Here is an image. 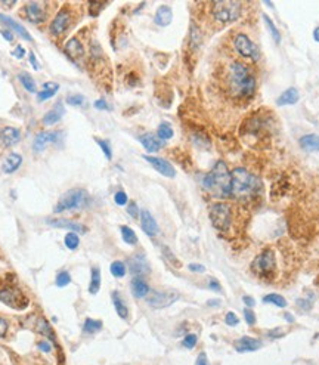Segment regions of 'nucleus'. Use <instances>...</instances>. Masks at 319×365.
Listing matches in <instances>:
<instances>
[{
  "label": "nucleus",
  "mask_w": 319,
  "mask_h": 365,
  "mask_svg": "<svg viewBox=\"0 0 319 365\" xmlns=\"http://www.w3.org/2000/svg\"><path fill=\"white\" fill-rule=\"evenodd\" d=\"M228 90L235 98H250L256 90V80L250 70L242 62H232L228 68Z\"/></svg>",
  "instance_id": "nucleus-1"
},
{
  "label": "nucleus",
  "mask_w": 319,
  "mask_h": 365,
  "mask_svg": "<svg viewBox=\"0 0 319 365\" xmlns=\"http://www.w3.org/2000/svg\"><path fill=\"white\" fill-rule=\"evenodd\" d=\"M231 176H232L231 195H234L238 200H244V201L252 200L262 190L260 179L242 167L234 169Z\"/></svg>",
  "instance_id": "nucleus-2"
},
{
  "label": "nucleus",
  "mask_w": 319,
  "mask_h": 365,
  "mask_svg": "<svg viewBox=\"0 0 319 365\" xmlns=\"http://www.w3.org/2000/svg\"><path fill=\"white\" fill-rule=\"evenodd\" d=\"M204 188L213 195L225 198L231 195L232 191V176L223 161H218L211 172L202 180Z\"/></svg>",
  "instance_id": "nucleus-3"
},
{
  "label": "nucleus",
  "mask_w": 319,
  "mask_h": 365,
  "mask_svg": "<svg viewBox=\"0 0 319 365\" xmlns=\"http://www.w3.org/2000/svg\"><path fill=\"white\" fill-rule=\"evenodd\" d=\"M241 2H231V0H220L211 3V15L216 21L222 24H229L241 17Z\"/></svg>",
  "instance_id": "nucleus-4"
},
{
  "label": "nucleus",
  "mask_w": 319,
  "mask_h": 365,
  "mask_svg": "<svg viewBox=\"0 0 319 365\" xmlns=\"http://www.w3.org/2000/svg\"><path fill=\"white\" fill-rule=\"evenodd\" d=\"M87 200H89V195L84 190H80V188L69 190L59 198L58 204L55 206V211L62 213L67 210L83 209L87 204Z\"/></svg>",
  "instance_id": "nucleus-5"
},
{
  "label": "nucleus",
  "mask_w": 319,
  "mask_h": 365,
  "mask_svg": "<svg viewBox=\"0 0 319 365\" xmlns=\"http://www.w3.org/2000/svg\"><path fill=\"white\" fill-rule=\"evenodd\" d=\"M211 224L219 231H228L232 225V211L231 207L225 203H216L210 207Z\"/></svg>",
  "instance_id": "nucleus-6"
},
{
  "label": "nucleus",
  "mask_w": 319,
  "mask_h": 365,
  "mask_svg": "<svg viewBox=\"0 0 319 365\" xmlns=\"http://www.w3.org/2000/svg\"><path fill=\"white\" fill-rule=\"evenodd\" d=\"M0 302L14 309H25L28 306V299L22 295V291L2 282H0Z\"/></svg>",
  "instance_id": "nucleus-7"
},
{
  "label": "nucleus",
  "mask_w": 319,
  "mask_h": 365,
  "mask_svg": "<svg viewBox=\"0 0 319 365\" xmlns=\"http://www.w3.org/2000/svg\"><path fill=\"white\" fill-rule=\"evenodd\" d=\"M234 48L235 51L245 59H253L257 61L260 58V52L257 49V46L247 37L245 34L239 33L234 37Z\"/></svg>",
  "instance_id": "nucleus-8"
},
{
  "label": "nucleus",
  "mask_w": 319,
  "mask_h": 365,
  "mask_svg": "<svg viewBox=\"0 0 319 365\" xmlns=\"http://www.w3.org/2000/svg\"><path fill=\"white\" fill-rule=\"evenodd\" d=\"M275 265H276V261H275V253L273 250H265L262 251L259 256L253 261L252 263V269L262 275V277H266L269 274H272L275 271Z\"/></svg>",
  "instance_id": "nucleus-9"
},
{
  "label": "nucleus",
  "mask_w": 319,
  "mask_h": 365,
  "mask_svg": "<svg viewBox=\"0 0 319 365\" xmlns=\"http://www.w3.org/2000/svg\"><path fill=\"white\" fill-rule=\"evenodd\" d=\"M177 299H179V295L177 293H161V291H152V293H148L147 296V303L154 308V309H163L167 308L170 305H173Z\"/></svg>",
  "instance_id": "nucleus-10"
},
{
  "label": "nucleus",
  "mask_w": 319,
  "mask_h": 365,
  "mask_svg": "<svg viewBox=\"0 0 319 365\" xmlns=\"http://www.w3.org/2000/svg\"><path fill=\"white\" fill-rule=\"evenodd\" d=\"M25 15L28 21L33 24H40L46 19V11H45V3L40 2H28L25 5Z\"/></svg>",
  "instance_id": "nucleus-11"
},
{
  "label": "nucleus",
  "mask_w": 319,
  "mask_h": 365,
  "mask_svg": "<svg viewBox=\"0 0 319 365\" xmlns=\"http://www.w3.org/2000/svg\"><path fill=\"white\" fill-rule=\"evenodd\" d=\"M69 22H71L69 12H68L67 9H62V11L58 12V15H56V17L53 18V21L50 22L49 30H50V33H52L53 35H61V34L68 28Z\"/></svg>",
  "instance_id": "nucleus-12"
},
{
  "label": "nucleus",
  "mask_w": 319,
  "mask_h": 365,
  "mask_svg": "<svg viewBox=\"0 0 319 365\" xmlns=\"http://www.w3.org/2000/svg\"><path fill=\"white\" fill-rule=\"evenodd\" d=\"M160 174L166 176V177H174L176 176V170L174 167L164 158H160V157H151V156H145L144 157Z\"/></svg>",
  "instance_id": "nucleus-13"
},
{
  "label": "nucleus",
  "mask_w": 319,
  "mask_h": 365,
  "mask_svg": "<svg viewBox=\"0 0 319 365\" xmlns=\"http://www.w3.org/2000/svg\"><path fill=\"white\" fill-rule=\"evenodd\" d=\"M56 139H58V133L56 132H40L37 136L34 138L33 150L35 153H42V151H45V148L48 147L49 143L56 142Z\"/></svg>",
  "instance_id": "nucleus-14"
},
{
  "label": "nucleus",
  "mask_w": 319,
  "mask_h": 365,
  "mask_svg": "<svg viewBox=\"0 0 319 365\" xmlns=\"http://www.w3.org/2000/svg\"><path fill=\"white\" fill-rule=\"evenodd\" d=\"M129 269L133 275L140 277V275H145L150 272V263L145 259V256H142V254H136L129 261Z\"/></svg>",
  "instance_id": "nucleus-15"
},
{
  "label": "nucleus",
  "mask_w": 319,
  "mask_h": 365,
  "mask_svg": "<svg viewBox=\"0 0 319 365\" xmlns=\"http://www.w3.org/2000/svg\"><path fill=\"white\" fill-rule=\"evenodd\" d=\"M140 226L144 229V232L148 237H154L158 232V225L155 222V219L148 210H142L140 211Z\"/></svg>",
  "instance_id": "nucleus-16"
},
{
  "label": "nucleus",
  "mask_w": 319,
  "mask_h": 365,
  "mask_svg": "<svg viewBox=\"0 0 319 365\" xmlns=\"http://www.w3.org/2000/svg\"><path fill=\"white\" fill-rule=\"evenodd\" d=\"M48 224H49L50 226H55V228L69 229L71 232H80V234H84V232L87 231L86 226H83L82 224L71 222V221H67V219H49Z\"/></svg>",
  "instance_id": "nucleus-17"
},
{
  "label": "nucleus",
  "mask_w": 319,
  "mask_h": 365,
  "mask_svg": "<svg viewBox=\"0 0 319 365\" xmlns=\"http://www.w3.org/2000/svg\"><path fill=\"white\" fill-rule=\"evenodd\" d=\"M21 139V132L17 127H3L0 130V140L5 147H14Z\"/></svg>",
  "instance_id": "nucleus-18"
},
{
  "label": "nucleus",
  "mask_w": 319,
  "mask_h": 365,
  "mask_svg": "<svg viewBox=\"0 0 319 365\" xmlns=\"http://www.w3.org/2000/svg\"><path fill=\"white\" fill-rule=\"evenodd\" d=\"M262 348V342L253 337H242L239 340H236L235 343V349L236 352L242 353V352H254L259 350Z\"/></svg>",
  "instance_id": "nucleus-19"
},
{
  "label": "nucleus",
  "mask_w": 319,
  "mask_h": 365,
  "mask_svg": "<svg viewBox=\"0 0 319 365\" xmlns=\"http://www.w3.org/2000/svg\"><path fill=\"white\" fill-rule=\"evenodd\" d=\"M65 53L73 59V61H77L80 58H83L84 55V49H83V45L80 43L79 39H69L67 43H65Z\"/></svg>",
  "instance_id": "nucleus-20"
},
{
  "label": "nucleus",
  "mask_w": 319,
  "mask_h": 365,
  "mask_svg": "<svg viewBox=\"0 0 319 365\" xmlns=\"http://www.w3.org/2000/svg\"><path fill=\"white\" fill-rule=\"evenodd\" d=\"M139 140H140L142 145H144V148L148 153H155V151H158L163 147V145H164V142L160 140L158 136H155L152 133H145L144 136H140Z\"/></svg>",
  "instance_id": "nucleus-21"
},
{
  "label": "nucleus",
  "mask_w": 319,
  "mask_h": 365,
  "mask_svg": "<svg viewBox=\"0 0 319 365\" xmlns=\"http://www.w3.org/2000/svg\"><path fill=\"white\" fill-rule=\"evenodd\" d=\"M0 21H2L8 28H11V30H14L17 34H19L22 39H25V40H28V42H31V35L28 34V31L21 25V24H18L17 21H14L11 17H8V15H3V14H0Z\"/></svg>",
  "instance_id": "nucleus-22"
},
{
  "label": "nucleus",
  "mask_w": 319,
  "mask_h": 365,
  "mask_svg": "<svg viewBox=\"0 0 319 365\" xmlns=\"http://www.w3.org/2000/svg\"><path fill=\"white\" fill-rule=\"evenodd\" d=\"M64 113H65L64 105H62V104H58V105H55V106L50 109V111H48V113L45 114L43 123H45L46 126H52V124L58 123V122L64 117Z\"/></svg>",
  "instance_id": "nucleus-23"
},
{
  "label": "nucleus",
  "mask_w": 319,
  "mask_h": 365,
  "mask_svg": "<svg viewBox=\"0 0 319 365\" xmlns=\"http://www.w3.org/2000/svg\"><path fill=\"white\" fill-rule=\"evenodd\" d=\"M21 164H22V157L19 154H17V153H12L5 158L2 169H3L5 173H14V172H17L19 169Z\"/></svg>",
  "instance_id": "nucleus-24"
},
{
  "label": "nucleus",
  "mask_w": 319,
  "mask_h": 365,
  "mask_svg": "<svg viewBox=\"0 0 319 365\" xmlns=\"http://www.w3.org/2000/svg\"><path fill=\"white\" fill-rule=\"evenodd\" d=\"M300 147L304 151L315 153L319 151V136L318 135H306L300 139Z\"/></svg>",
  "instance_id": "nucleus-25"
},
{
  "label": "nucleus",
  "mask_w": 319,
  "mask_h": 365,
  "mask_svg": "<svg viewBox=\"0 0 319 365\" xmlns=\"http://www.w3.org/2000/svg\"><path fill=\"white\" fill-rule=\"evenodd\" d=\"M299 98L300 96H299L297 89L290 87V89H287L284 93H281V96L276 99V104L278 105H294V104H297Z\"/></svg>",
  "instance_id": "nucleus-26"
},
{
  "label": "nucleus",
  "mask_w": 319,
  "mask_h": 365,
  "mask_svg": "<svg viewBox=\"0 0 319 365\" xmlns=\"http://www.w3.org/2000/svg\"><path fill=\"white\" fill-rule=\"evenodd\" d=\"M173 19V12L168 6H160L155 14V24L160 27H167Z\"/></svg>",
  "instance_id": "nucleus-27"
},
{
  "label": "nucleus",
  "mask_w": 319,
  "mask_h": 365,
  "mask_svg": "<svg viewBox=\"0 0 319 365\" xmlns=\"http://www.w3.org/2000/svg\"><path fill=\"white\" fill-rule=\"evenodd\" d=\"M132 291H133L134 297L142 299V297H147V296H148V293H150V287H148V284H147L144 279L134 278V279L132 281Z\"/></svg>",
  "instance_id": "nucleus-28"
},
{
  "label": "nucleus",
  "mask_w": 319,
  "mask_h": 365,
  "mask_svg": "<svg viewBox=\"0 0 319 365\" xmlns=\"http://www.w3.org/2000/svg\"><path fill=\"white\" fill-rule=\"evenodd\" d=\"M35 330H37V333H40V334H43L45 337H48L55 346L58 345L56 337H55L53 330H52V327L49 325V322H48L45 318H40V319L37 321V325H35Z\"/></svg>",
  "instance_id": "nucleus-29"
},
{
  "label": "nucleus",
  "mask_w": 319,
  "mask_h": 365,
  "mask_svg": "<svg viewBox=\"0 0 319 365\" xmlns=\"http://www.w3.org/2000/svg\"><path fill=\"white\" fill-rule=\"evenodd\" d=\"M58 89H59V86H58L56 83H53V82H46V83H43V89L37 93V99H39L40 102L48 101V99H50L52 96H55V93L58 92Z\"/></svg>",
  "instance_id": "nucleus-30"
},
{
  "label": "nucleus",
  "mask_w": 319,
  "mask_h": 365,
  "mask_svg": "<svg viewBox=\"0 0 319 365\" xmlns=\"http://www.w3.org/2000/svg\"><path fill=\"white\" fill-rule=\"evenodd\" d=\"M113 303H114V308H116V312L118 313V316L121 319H127L129 318V309H127L124 300L120 297V295L117 293V291H114V293H113Z\"/></svg>",
  "instance_id": "nucleus-31"
},
{
  "label": "nucleus",
  "mask_w": 319,
  "mask_h": 365,
  "mask_svg": "<svg viewBox=\"0 0 319 365\" xmlns=\"http://www.w3.org/2000/svg\"><path fill=\"white\" fill-rule=\"evenodd\" d=\"M101 288V271L98 266L92 268L90 272V284H89V293L90 295H96Z\"/></svg>",
  "instance_id": "nucleus-32"
},
{
  "label": "nucleus",
  "mask_w": 319,
  "mask_h": 365,
  "mask_svg": "<svg viewBox=\"0 0 319 365\" xmlns=\"http://www.w3.org/2000/svg\"><path fill=\"white\" fill-rule=\"evenodd\" d=\"M18 79H19L21 85L25 87L27 92L37 93V89H35V83H34V80H33V77L30 74H27V72H21V74L18 76Z\"/></svg>",
  "instance_id": "nucleus-33"
},
{
  "label": "nucleus",
  "mask_w": 319,
  "mask_h": 365,
  "mask_svg": "<svg viewBox=\"0 0 319 365\" xmlns=\"http://www.w3.org/2000/svg\"><path fill=\"white\" fill-rule=\"evenodd\" d=\"M102 328V322L101 321H96V319H92V318H87L84 321V325H83V330L84 333L87 334H93V333H98L99 330Z\"/></svg>",
  "instance_id": "nucleus-34"
},
{
  "label": "nucleus",
  "mask_w": 319,
  "mask_h": 365,
  "mask_svg": "<svg viewBox=\"0 0 319 365\" xmlns=\"http://www.w3.org/2000/svg\"><path fill=\"white\" fill-rule=\"evenodd\" d=\"M157 136L160 140H167V139H171L173 138V129L168 123H161L158 126V130H157Z\"/></svg>",
  "instance_id": "nucleus-35"
},
{
  "label": "nucleus",
  "mask_w": 319,
  "mask_h": 365,
  "mask_svg": "<svg viewBox=\"0 0 319 365\" xmlns=\"http://www.w3.org/2000/svg\"><path fill=\"white\" fill-rule=\"evenodd\" d=\"M263 302L265 303H272L278 308H285L287 306V300L284 299L281 295H268L263 297Z\"/></svg>",
  "instance_id": "nucleus-36"
},
{
  "label": "nucleus",
  "mask_w": 319,
  "mask_h": 365,
  "mask_svg": "<svg viewBox=\"0 0 319 365\" xmlns=\"http://www.w3.org/2000/svg\"><path fill=\"white\" fill-rule=\"evenodd\" d=\"M64 243H65L67 248L76 250L79 247V244H80V238H79V235L76 232H68L65 235V238H64Z\"/></svg>",
  "instance_id": "nucleus-37"
},
{
  "label": "nucleus",
  "mask_w": 319,
  "mask_h": 365,
  "mask_svg": "<svg viewBox=\"0 0 319 365\" xmlns=\"http://www.w3.org/2000/svg\"><path fill=\"white\" fill-rule=\"evenodd\" d=\"M263 19H265L266 27L269 28V31H270V34H272L273 40H275L276 43H281V34H279V30L276 28V25L272 22V19H270L266 14H263Z\"/></svg>",
  "instance_id": "nucleus-38"
},
{
  "label": "nucleus",
  "mask_w": 319,
  "mask_h": 365,
  "mask_svg": "<svg viewBox=\"0 0 319 365\" xmlns=\"http://www.w3.org/2000/svg\"><path fill=\"white\" fill-rule=\"evenodd\" d=\"M121 237H123L124 243H127L130 245L137 243V237H136L134 231L132 228H129V226H121Z\"/></svg>",
  "instance_id": "nucleus-39"
},
{
  "label": "nucleus",
  "mask_w": 319,
  "mask_h": 365,
  "mask_svg": "<svg viewBox=\"0 0 319 365\" xmlns=\"http://www.w3.org/2000/svg\"><path fill=\"white\" fill-rule=\"evenodd\" d=\"M110 271H111V274H113L116 278H121V277L126 275V265H124L123 262H120V261H116V262L111 263Z\"/></svg>",
  "instance_id": "nucleus-40"
},
{
  "label": "nucleus",
  "mask_w": 319,
  "mask_h": 365,
  "mask_svg": "<svg viewBox=\"0 0 319 365\" xmlns=\"http://www.w3.org/2000/svg\"><path fill=\"white\" fill-rule=\"evenodd\" d=\"M96 143L101 147V150L103 151V154H105V157L108 158V160H111L113 158V151H111V147H110V143L106 142V140H103V139H98L96 138Z\"/></svg>",
  "instance_id": "nucleus-41"
},
{
  "label": "nucleus",
  "mask_w": 319,
  "mask_h": 365,
  "mask_svg": "<svg viewBox=\"0 0 319 365\" xmlns=\"http://www.w3.org/2000/svg\"><path fill=\"white\" fill-rule=\"evenodd\" d=\"M71 282V277L67 271H61L58 275H56V285L58 287H65Z\"/></svg>",
  "instance_id": "nucleus-42"
},
{
  "label": "nucleus",
  "mask_w": 319,
  "mask_h": 365,
  "mask_svg": "<svg viewBox=\"0 0 319 365\" xmlns=\"http://www.w3.org/2000/svg\"><path fill=\"white\" fill-rule=\"evenodd\" d=\"M67 102H68L69 105L77 106V105H82V104L84 102V96L80 95V93H77V95H71V96L67 98Z\"/></svg>",
  "instance_id": "nucleus-43"
},
{
  "label": "nucleus",
  "mask_w": 319,
  "mask_h": 365,
  "mask_svg": "<svg viewBox=\"0 0 319 365\" xmlns=\"http://www.w3.org/2000/svg\"><path fill=\"white\" fill-rule=\"evenodd\" d=\"M197 340H198V337L195 336V334H188L185 339H184V342H182V345L186 348V349H192V348H195V345H197Z\"/></svg>",
  "instance_id": "nucleus-44"
},
{
  "label": "nucleus",
  "mask_w": 319,
  "mask_h": 365,
  "mask_svg": "<svg viewBox=\"0 0 319 365\" xmlns=\"http://www.w3.org/2000/svg\"><path fill=\"white\" fill-rule=\"evenodd\" d=\"M105 5H106V3H102V2H90V3H89V6H90V15L96 17V15L105 8Z\"/></svg>",
  "instance_id": "nucleus-45"
},
{
  "label": "nucleus",
  "mask_w": 319,
  "mask_h": 365,
  "mask_svg": "<svg viewBox=\"0 0 319 365\" xmlns=\"http://www.w3.org/2000/svg\"><path fill=\"white\" fill-rule=\"evenodd\" d=\"M244 316H245V321H247L248 325H254L256 324V315L250 308L244 309Z\"/></svg>",
  "instance_id": "nucleus-46"
},
{
  "label": "nucleus",
  "mask_w": 319,
  "mask_h": 365,
  "mask_svg": "<svg viewBox=\"0 0 319 365\" xmlns=\"http://www.w3.org/2000/svg\"><path fill=\"white\" fill-rule=\"evenodd\" d=\"M225 322H226V325H229V327H235V325L239 322V319H238V316H236L234 312H228L226 316H225Z\"/></svg>",
  "instance_id": "nucleus-47"
},
{
  "label": "nucleus",
  "mask_w": 319,
  "mask_h": 365,
  "mask_svg": "<svg viewBox=\"0 0 319 365\" xmlns=\"http://www.w3.org/2000/svg\"><path fill=\"white\" fill-rule=\"evenodd\" d=\"M114 200H116V203L118 204V206H124V204H127V194L126 192H123V191H118L116 195H114Z\"/></svg>",
  "instance_id": "nucleus-48"
},
{
  "label": "nucleus",
  "mask_w": 319,
  "mask_h": 365,
  "mask_svg": "<svg viewBox=\"0 0 319 365\" xmlns=\"http://www.w3.org/2000/svg\"><path fill=\"white\" fill-rule=\"evenodd\" d=\"M8 333V321L0 318V337H5Z\"/></svg>",
  "instance_id": "nucleus-49"
},
{
  "label": "nucleus",
  "mask_w": 319,
  "mask_h": 365,
  "mask_svg": "<svg viewBox=\"0 0 319 365\" xmlns=\"http://www.w3.org/2000/svg\"><path fill=\"white\" fill-rule=\"evenodd\" d=\"M37 348H39V349H40L42 352H45V353H49V352L52 350V346H50V343H49L48 340H43V342H39Z\"/></svg>",
  "instance_id": "nucleus-50"
},
{
  "label": "nucleus",
  "mask_w": 319,
  "mask_h": 365,
  "mask_svg": "<svg viewBox=\"0 0 319 365\" xmlns=\"http://www.w3.org/2000/svg\"><path fill=\"white\" fill-rule=\"evenodd\" d=\"M137 206H136V203L134 201H132L130 204H129V207H127V213L132 216V217H137Z\"/></svg>",
  "instance_id": "nucleus-51"
},
{
  "label": "nucleus",
  "mask_w": 319,
  "mask_h": 365,
  "mask_svg": "<svg viewBox=\"0 0 319 365\" xmlns=\"http://www.w3.org/2000/svg\"><path fill=\"white\" fill-rule=\"evenodd\" d=\"M12 55H14L15 58H24V55H25V49H24L22 46H17V48L12 51Z\"/></svg>",
  "instance_id": "nucleus-52"
},
{
  "label": "nucleus",
  "mask_w": 319,
  "mask_h": 365,
  "mask_svg": "<svg viewBox=\"0 0 319 365\" xmlns=\"http://www.w3.org/2000/svg\"><path fill=\"white\" fill-rule=\"evenodd\" d=\"M284 334H285V333H284V331L281 330V328H275L273 331H269V333H268V336H269V337H273V339L282 337Z\"/></svg>",
  "instance_id": "nucleus-53"
},
{
  "label": "nucleus",
  "mask_w": 319,
  "mask_h": 365,
  "mask_svg": "<svg viewBox=\"0 0 319 365\" xmlns=\"http://www.w3.org/2000/svg\"><path fill=\"white\" fill-rule=\"evenodd\" d=\"M95 108H96V109H110V106L106 105V102H105L103 99H98V101L95 102Z\"/></svg>",
  "instance_id": "nucleus-54"
},
{
  "label": "nucleus",
  "mask_w": 319,
  "mask_h": 365,
  "mask_svg": "<svg viewBox=\"0 0 319 365\" xmlns=\"http://www.w3.org/2000/svg\"><path fill=\"white\" fill-rule=\"evenodd\" d=\"M188 268H189V271H192V272H204V271H205V268H204L202 265H198V263H191Z\"/></svg>",
  "instance_id": "nucleus-55"
},
{
  "label": "nucleus",
  "mask_w": 319,
  "mask_h": 365,
  "mask_svg": "<svg viewBox=\"0 0 319 365\" xmlns=\"http://www.w3.org/2000/svg\"><path fill=\"white\" fill-rule=\"evenodd\" d=\"M195 365H208V361H207V356H205V353H200V355H198Z\"/></svg>",
  "instance_id": "nucleus-56"
},
{
  "label": "nucleus",
  "mask_w": 319,
  "mask_h": 365,
  "mask_svg": "<svg viewBox=\"0 0 319 365\" xmlns=\"http://www.w3.org/2000/svg\"><path fill=\"white\" fill-rule=\"evenodd\" d=\"M242 302H244L248 308H250V309L256 305V300H254L253 297H248V296H244V297H242Z\"/></svg>",
  "instance_id": "nucleus-57"
},
{
  "label": "nucleus",
  "mask_w": 319,
  "mask_h": 365,
  "mask_svg": "<svg viewBox=\"0 0 319 365\" xmlns=\"http://www.w3.org/2000/svg\"><path fill=\"white\" fill-rule=\"evenodd\" d=\"M208 287L211 288V290H216V291H220L222 290V287H220V284L216 281V279H210V282H208Z\"/></svg>",
  "instance_id": "nucleus-58"
},
{
  "label": "nucleus",
  "mask_w": 319,
  "mask_h": 365,
  "mask_svg": "<svg viewBox=\"0 0 319 365\" xmlns=\"http://www.w3.org/2000/svg\"><path fill=\"white\" fill-rule=\"evenodd\" d=\"M163 251H164V254H166V256H168V258H170L168 261H170L171 263H174V265H179V263H177V262H176V258H174V256H173V254L170 253V250H168L167 247H163Z\"/></svg>",
  "instance_id": "nucleus-59"
},
{
  "label": "nucleus",
  "mask_w": 319,
  "mask_h": 365,
  "mask_svg": "<svg viewBox=\"0 0 319 365\" xmlns=\"http://www.w3.org/2000/svg\"><path fill=\"white\" fill-rule=\"evenodd\" d=\"M30 62L34 67V70H39V62H37V59H35V55L33 52L30 53Z\"/></svg>",
  "instance_id": "nucleus-60"
},
{
  "label": "nucleus",
  "mask_w": 319,
  "mask_h": 365,
  "mask_svg": "<svg viewBox=\"0 0 319 365\" xmlns=\"http://www.w3.org/2000/svg\"><path fill=\"white\" fill-rule=\"evenodd\" d=\"M2 35H3V37H5L8 42H12V40H14V35H12V33H11L9 30H3V31H2Z\"/></svg>",
  "instance_id": "nucleus-61"
},
{
  "label": "nucleus",
  "mask_w": 319,
  "mask_h": 365,
  "mask_svg": "<svg viewBox=\"0 0 319 365\" xmlns=\"http://www.w3.org/2000/svg\"><path fill=\"white\" fill-rule=\"evenodd\" d=\"M313 39H315V42L319 43V27H316L315 31H313Z\"/></svg>",
  "instance_id": "nucleus-62"
},
{
  "label": "nucleus",
  "mask_w": 319,
  "mask_h": 365,
  "mask_svg": "<svg viewBox=\"0 0 319 365\" xmlns=\"http://www.w3.org/2000/svg\"><path fill=\"white\" fill-rule=\"evenodd\" d=\"M207 305H210V306H219V305H220V300H219V299H216V300H208Z\"/></svg>",
  "instance_id": "nucleus-63"
},
{
  "label": "nucleus",
  "mask_w": 319,
  "mask_h": 365,
  "mask_svg": "<svg viewBox=\"0 0 319 365\" xmlns=\"http://www.w3.org/2000/svg\"><path fill=\"white\" fill-rule=\"evenodd\" d=\"M285 318H287V321H288V322H294V318H293V315H291V313H285Z\"/></svg>",
  "instance_id": "nucleus-64"
}]
</instances>
